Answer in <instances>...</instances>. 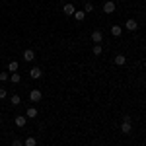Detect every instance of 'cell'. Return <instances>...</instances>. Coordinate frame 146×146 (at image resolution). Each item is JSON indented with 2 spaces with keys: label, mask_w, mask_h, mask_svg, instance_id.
Wrapping results in <instances>:
<instances>
[{
  "label": "cell",
  "mask_w": 146,
  "mask_h": 146,
  "mask_svg": "<svg viewBox=\"0 0 146 146\" xmlns=\"http://www.w3.org/2000/svg\"><path fill=\"white\" fill-rule=\"evenodd\" d=\"M92 51H94V55H96V56H100L101 53H103V49H101V45H94V49H92Z\"/></svg>",
  "instance_id": "d6986e66"
},
{
  "label": "cell",
  "mask_w": 146,
  "mask_h": 146,
  "mask_svg": "<svg viewBox=\"0 0 146 146\" xmlns=\"http://www.w3.org/2000/svg\"><path fill=\"white\" fill-rule=\"evenodd\" d=\"M119 2H125V0H119Z\"/></svg>",
  "instance_id": "603a6c76"
},
{
  "label": "cell",
  "mask_w": 146,
  "mask_h": 146,
  "mask_svg": "<svg viewBox=\"0 0 146 146\" xmlns=\"http://www.w3.org/2000/svg\"><path fill=\"white\" fill-rule=\"evenodd\" d=\"M125 29H127V31H136V29H138V22H136L135 18L127 20V22H125Z\"/></svg>",
  "instance_id": "3957f363"
},
{
  "label": "cell",
  "mask_w": 146,
  "mask_h": 146,
  "mask_svg": "<svg viewBox=\"0 0 146 146\" xmlns=\"http://www.w3.org/2000/svg\"><path fill=\"white\" fill-rule=\"evenodd\" d=\"M37 115H39V111H37L35 107H27V111H25V117H27V119H35Z\"/></svg>",
  "instance_id": "30bf717a"
},
{
  "label": "cell",
  "mask_w": 146,
  "mask_h": 146,
  "mask_svg": "<svg viewBox=\"0 0 146 146\" xmlns=\"http://www.w3.org/2000/svg\"><path fill=\"white\" fill-rule=\"evenodd\" d=\"M113 60H115V64H117V66H123L125 62H127V58H125V55H117L115 58H113Z\"/></svg>",
  "instance_id": "5bb4252c"
},
{
  "label": "cell",
  "mask_w": 146,
  "mask_h": 146,
  "mask_svg": "<svg viewBox=\"0 0 146 146\" xmlns=\"http://www.w3.org/2000/svg\"><path fill=\"white\" fill-rule=\"evenodd\" d=\"M84 12H86V14L94 12V4H92V2H86V4H84Z\"/></svg>",
  "instance_id": "ac0fdd59"
},
{
  "label": "cell",
  "mask_w": 146,
  "mask_h": 146,
  "mask_svg": "<svg viewBox=\"0 0 146 146\" xmlns=\"http://www.w3.org/2000/svg\"><path fill=\"white\" fill-rule=\"evenodd\" d=\"M92 41H94V45H100L101 41H103V33H101L100 29L92 31Z\"/></svg>",
  "instance_id": "277c9868"
},
{
  "label": "cell",
  "mask_w": 146,
  "mask_h": 146,
  "mask_svg": "<svg viewBox=\"0 0 146 146\" xmlns=\"http://www.w3.org/2000/svg\"><path fill=\"white\" fill-rule=\"evenodd\" d=\"M121 131H123V135H131L133 133V121H131L129 115H125L123 121H121Z\"/></svg>",
  "instance_id": "6da1fadb"
},
{
  "label": "cell",
  "mask_w": 146,
  "mask_h": 146,
  "mask_svg": "<svg viewBox=\"0 0 146 146\" xmlns=\"http://www.w3.org/2000/svg\"><path fill=\"white\" fill-rule=\"evenodd\" d=\"M23 146H37V140H35V136H27V138L23 140Z\"/></svg>",
  "instance_id": "9a60e30c"
},
{
  "label": "cell",
  "mask_w": 146,
  "mask_h": 146,
  "mask_svg": "<svg viewBox=\"0 0 146 146\" xmlns=\"http://www.w3.org/2000/svg\"><path fill=\"white\" fill-rule=\"evenodd\" d=\"M23 60H27V62L35 60V53L31 51V49H25V51H23Z\"/></svg>",
  "instance_id": "ba28073f"
},
{
  "label": "cell",
  "mask_w": 146,
  "mask_h": 146,
  "mask_svg": "<svg viewBox=\"0 0 146 146\" xmlns=\"http://www.w3.org/2000/svg\"><path fill=\"white\" fill-rule=\"evenodd\" d=\"M74 20H76V22H84V20H86V12L84 10L74 12Z\"/></svg>",
  "instance_id": "7c38bea8"
},
{
  "label": "cell",
  "mask_w": 146,
  "mask_h": 146,
  "mask_svg": "<svg viewBox=\"0 0 146 146\" xmlns=\"http://www.w3.org/2000/svg\"><path fill=\"white\" fill-rule=\"evenodd\" d=\"M6 96H8V92L4 90V88H0V100H4V98H6Z\"/></svg>",
  "instance_id": "44dd1931"
},
{
  "label": "cell",
  "mask_w": 146,
  "mask_h": 146,
  "mask_svg": "<svg viewBox=\"0 0 146 146\" xmlns=\"http://www.w3.org/2000/svg\"><path fill=\"white\" fill-rule=\"evenodd\" d=\"M20 101H22V98H20L18 94H14V96L10 98V103H12V105H20Z\"/></svg>",
  "instance_id": "e0dca14e"
},
{
  "label": "cell",
  "mask_w": 146,
  "mask_h": 146,
  "mask_svg": "<svg viewBox=\"0 0 146 146\" xmlns=\"http://www.w3.org/2000/svg\"><path fill=\"white\" fill-rule=\"evenodd\" d=\"M121 33H123V27H121V25H111V35L113 37H119Z\"/></svg>",
  "instance_id": "4fadbf2b"
},
{
  "label": "cell",
  "mask_w": 146,
  "mask_h": 146,
  "mask_svg": "<svg viewBox=\"0 0 146 146\" xmlns=\"http://www.w3.org/2000/svg\"><path fill=\"white\" fill-rule=\"evenodd\" d=\"M29 76H31V78H33V80H39V78H41V76H43V72H41V68L33 66V68H31V70H29Z\"/></svg>",
  "instance_id": "52a82bcc"
},
{
  "label": "cell",
  "mask_w": 146,
  "mask_h": 146,
  "mask_svg": "<svg viewBox=\"0 0 146 146\" xmlns=\"http://www.w3.org/2000/svg\"><path fill=\"white\" fill-rule=\"evenodd\" d=\"M115 8H117V6H115V2H113V0H107V2L103 4V12H105V14H113Z\"/></svg>",
  "instance_id": "5b68a950"
},
{
  "label": "cell",
  "mask_w": 146,
  "mask_h": 146,
  "mask_svg": "<svg viewBox=\"0 0 146 146\" xmlns=\"http://www.w3.org/2000/svg\"><path fill=\"white\" fill-rule=\"evenodd\" d=\"M41 100H43V94H41L39 90H31L29 92V101H31V103H39Z\"/></svg>",
  "instance_id": "7a4b0ae2"
},
{
  "label": "cell",
  "mask_w": 146,
  "mask_h": 146,
  "mask_svg": "<svg viewBox=\"0 0 146 146\" xmlns=\"http://www.w3.org/2000/svg\"><path fill=\"white\" fill-rule=\"evenodd\" d=\"M12 146H23L22 140H18V138H14V142H12Z\"/></svg>",
  "instance_id": "7402d4cb"
},
{
  "label": "cell",
  "mask_w": 146,
  "mask_h": 146,
  "mask_svg": "<svg viewBox=\"0 0 146 146\" xmlns=\"http://www.w3.org/2000/svg\"><path fill=\"white\" fill-rule=\"evenodd\" d=\"M25 123H27V117H25V115H18V117H16V127L23 129V127H25Z\"/></svg>",
  "instance_id": "9c48e42d"
},
{
  "label": "cell",
  "mask_w": 146,
  "mask_h": 146,
  "mask_svg": "<svg viewBox=\"0 0 146 146\" xmlns=\"http://www.w3.org/2000/svg\"><path fill=\"white\" fill-rule=\"evenodd\" d=\"M20 80H22V76H20L18 72H12V74H10V82H12V84H18Z\"/></svg>",
  "instance_id": "2e32d148"
},
{
  "label": "cell",
  "mask_w": 146,
  "mask_h": 146,
  "mask_svg": "<svg viewBox=\"0 0 146 146\" xmlns=\"http://www.w3.org/2000/svg\"><path fill=\"white\" fill-rule=\"evenodd\" d=\"M74 12H76V8H74V4H70V2L62 6V14H64V16H74Z\"/></svg>",
  "instance_id": "8992f818"
},
{
  "label": "cell",
  "mask_w": 146,
  "mask_h": 146,
  "mask_svg": "<svg viewBox=\"0 0 146 146\" xmlns=\"http://www.w3.org/2000/svg\"><path fill=\"white\" fill-rule=\"evenodd\" d=\"M18 68H20V64H18V60H10L8 62V72H18Z\"/></svg>",
  "instance_id": "8fae6325"
},
{
  "label": "cell",
  "mask_w": 146,
  "mask_h": 146,
  "mask_svg": "<svg viewBox=\"0 0 146 146\" xmlns=\"http://www.w3.org/2000/svg\"><path fill=\"white\" fill-rule=\"evenodd\" d=\"M10 80V72H0V82H6Z\"/></svg>",
  "instance_id": "ffe728a7"
}]
</instances>
